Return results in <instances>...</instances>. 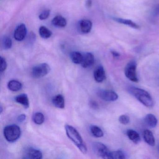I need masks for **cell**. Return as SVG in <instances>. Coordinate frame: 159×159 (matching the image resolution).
<instances>
[{
	"label": "cell",
	"instance_id": "5bb4252c",
	"mask_svg": "<svg viewBox=\"0 0 159 159\" xmlns=\"http://www.w3.org/2000/svg\"><path fill=\"white\" fill-rule=\"evenodd\" d=\"M144 122L145 124L150 128H154L156 127L158 123V120L153 114H148L144 118Z\"/></svg>",
	"mask_w": 159,
	"mask_h": 159
},
{
	"label": "cell",
	"instance_id": "8fae6325",
	"mask_svg": "<svg viewBox=\"0 0 159 159\" xmlns=\"http://www.w3.org/2000/svg\"><path fill=\"white\" fill-rule=\"evenodd\" d=\"M93 24L90 20L83 19L80 20L79 23V30L82 33L86 34L91 31Z\"/></svg>",
	"mask_w": 159,
	"mask_h": 159
},
{
	"label": "cell",
	"instance_id": "2e32d148",
	"mask_svg": "<svg viewBox=\"0 0 159 159\" xmlns=\"http://www.w3.org/2000/svg\"><path fill=\"white\" fill-rule=\"evenodd\" d=\"M55 107L60 109H64L65 107V101L64 96L61 94L55 96L52 100Z\"/></svg>",
	"mask_w": 159,
	"mask_h": 159
},
{
	"label": "cell",
	"instance_id": "3957f363",
	"mask_svg": "<svg viewBox=\"0 0 159 159\" xmlns=\"http://www.w3.org/2000/svg\"><path fill=\"white\" fill-rule=\"evenodd\" d=\"M5 138L8 142H14L20 138L21 131L19 126L16 125H7L3 131Z\"/></svg>",
	"mask_w": 159,
	"mask_h": 159
},
{
	"label": "cell",
	"instance_id": "4316f807",
	"mask_svg": "<svg viewBox=\"0 0 159 159\" xmlns=\"http://www.w3.org/2000/svg\"><path fill=\"white\" fill-rule=\"evenodd\" d=\"M119 120L121 124L125 125L129 123L130 122V118L127 115H122L119 117Z\"/></svg>",
	"mask_w": 159,
	"mask_h": 159
},
{
	"label": "cell",
	"instance_id": "d6986e66",
	"mask_svg": "<svg viewBox=\"0 0 159 159\" xmlns=\"http://www.w3.org/2000/svg\"><path fill=\"white\" fill-rule=\"evenodd\" d=\"M52 24L55 26L63 28L66 26L67 22L66 19L63 16H57L52 20Z\"/></svg>",
	"mask_w": 159,
	"mask_h": 159
},
{
	"label": "cell",
	"instance_id": "e0dca14e",
	"mask_svg": "<svg viewBox=\"0 0 159 159\" xmlns=\"http://www.w3.org/2000/svg\"><path fill=\"white\" fill-rule=\"evenodd\" d=\"M143 137L145 142L151 146H154L155 145V139L153 136V134L148 130H145L143 134Z\"/></svg>",
	"mask_w": 159,
	"mask_h": 159
},
{
	"label": "cell",
	"instance_id": "603a6c76",
	"mask_svg": "<svg viewBox=\"0 0 159 159\" xmlns=\"http://www.w3.org/2000/svg\"><path fill=\"white\" fill-rule=\"evenodd\" d=\"M39 35L43 39H48L52 36V32L46 27L42 26L39 30Z\"/></svg>",
	"mask_w": 159,
	"mask_h": 159
},
{
	"label": "cell",
	"instance_id": "836d02e7",
	"mask_svg": "<svg viewBox=\"0 0 159 159\" xmlns=\"http://www.w3.org/2000/svg\"><path fill=\"white\" fill-rule=\"evenodd\" d=\"M2 111H3V108H2V106H1V107H0V113L1 114Z\"/></svg>",
	"mask_w": 159,
	"mask_h": 159
},
{
	"label": "cell",
	"instance_id": "e575fe53",
	"mask_svg": "<svg viewBox=\"0 0 159 159\" xmlns=\"http://www.w3.org/2000/svg\"><path fill=\"white\" fill-rule=\"evenodd\" d=\"M157 12L159 14V5L158 6V8H157Z\"/></svg>",
	"mask_w": 159,
	"mask_h": 159
},
{
	"label": "cell",
	"instance_id": "7a4b0ae2",
	"mask_svg": "<svg viewBox=\"0 0 159 159\" xmlns=\"http://www.w3.org/2000/svg\"><path fill=\"white\" fill-rule=\"evenodd\" d=\"M128 92L146 107H152L154 105L151 96L145 90L137 87H131L128 89Z\"/></svg>",
	"mask_w": 159,
	"mask_h": 159
},
{
	"label": "cell",
	"instance_id": "ac0fdd59",
	"mask_svg": "<svg viewBox=\"0 0 159 159\" xmlns=\"http://www.w3.org/2000/svg\"><path fill=\"white\" fill-rule=\"evenodd\" d=\"M127 136L129 139L135 144H138L140 141V137L139 134L136 131L133 129H129L126 132Z\"/></svg>",
	"mask_w": 159,
	"mask_h": 159
},
{
	"label": "cell",
	"instance_id": "d6a6232c",
	"mask_svg": "<svg viewBox=\"0 0 159 159\" xmlns=\"http://www.w3.org/2000/svg\"><path fill=\"white\" fill-rule=\"evenodd\" d=\"M86 5L87 8H89V7H91V5H92V1H91V0H87L86 2Z\"/></svg>",
	"mask_w": 159,
	"mask_h": 159
},
{
	"label": "cell",
	"instance_id": "44dd1931",
	"mask_svg": "<svg viewBox=\"0 0 159 159\" xmlns=\"http://www.w3.org/2000/svg\"><path fill=\"white\" fill-rule=\"evenodd\" d=\"M70 57L71 61L74 64H81L83 54L79 52H73L70 54Z\"/></svg>",
	"mask_w": 159,
	"mask_h": 159
},
{
	"label": "cell",
	"instance_id": "9a60e30c",
	"mask_svg": "<svg viewBox=\"0 0 159 159\" xmlns=\"http://www.w3.org/2000/svg\"><path fill=\"white\" fill-rule=\"evenodd\" d=\"M16 102L21 104L25 108H28L30 106L29 100L27 95L26 94H21L15 98Z\"/></svg>",
	"mask_w": 159,
	"mask_h": 159
},
{
	"label": "cell",
	"instance_id": "52a82bcc",
	"mask_svg": "<svg viewBox=\"0 0 159 159\" xmlns=\"http://www.w3.org/2000/svg\"><path fill=\"white\" fill-rule=\"evenodd\" d=\"M98 96L99 98L108 102L115 101L118 99V95L111 90H99L97 91Z\"/></svg>",
	"mask_w": 159,
	"mask_h": 159
},
{
	"label": "cell",
	"instance_id": "7402d4cb",
	"mask_svg": "<svg viewBox=\"0 0 159 159\" xmlns=\"http://www.w3.org/2000/svg\"><path fill=\"white\" fill-rule=\"evenodd\" d=\"M125 158L126 155L125 153L120 150L110 151L109 155V159H123Z\"/></svg>",
	"mask_w": 159,
	"mask_h": 159
},
{
	"label": "cell",
	"instance_id": "d4e9b609",
	"mask_svg": "<svg viewBox=\"0 0 159 159\" xmlns=\"http://www.w3.org/2000/svg\"><path fill=\"white\" fill-rule=\"evenodd\" d=\"M44 116L41 112H36L33 115V120L35 123L37 125H41L44 122Z\"/></svg>",
	"mask_w": 159,
	"mask_h": 159
},
{
	"label": "cell",
	"instance_id": "4dcf8cb0",
	"mask_svg": "<svg viewBox=\"0 0 159 159\" xmlns=\"http://www.w3.org/2000/svg\"><path fill=\"white\" fill-rule=\"evenodd\" d=\"M90 105L91 107L93 108V109H97L98 107V103L96 101H93V100L90 101Z\"/></svg>",
	"mask_w": 159,
	"mask_h": 159
},
{
	"label": "cell",
	"instance_id": "7c38bea8",
	"mask_svg": "<svg viewBox=\"0 0 159 159\" xmlns=\"http://www.w3.org/2000/svg\"><path fill=\"white\" fill-rule=\"evenodd\" d=\"M95 80L98 83H101L106 80L105 70L102 66H99L95 70L93 74Z\"/></svg>",
	"mask_w": 159,
	"mask_h": 159
},
{
	"label": "cell",
	"instance_id": "6da1fadb",
	"mask_svg": "<svg viewBox=\"0 0 159 159\" xmlns=\"http://www.w3.org/2000/svg\"><path fill=\"white\" fill-rule=\"evenodd\" d=\"M65 130L68 137L73 142L82 153L85 154L87 152V148L79 132L74 127L66 125Z\"/></svg>",
	"mask_w": 159,
	"mask_h": 159
},
{
	"label": "cell",
	"instance_id": "f546056e",
	"mask_svg": "<svg viewBox=\"0 0 159 159\" xmlns=\"http://www.w3.org/2000/svg\"><path fill=\"white\" fill-rule=\"evenodd\" d=\"M26 116L25 114H20L17 118V121L20 123L23 122L26 120Z\"/></svg>",
	"mask_w": 159,
	"mask_h": 159
},
{
	"label": "cell",
	"instance_id": "83f0119b",
	"mask_svg": "<svg viewBox=\"0 0 159 159\" xmlns=\"http://www.w3.org/2000/svg\"><path fill=\"white\" fill-rule=\"evenodd\" d=\"M50 14V10H45L43 11L39 15V18L41 20H44L47 19Z\"/></svg>",
	"mask_w": 159,
	"mask_h": 159
},
{
	"label": "cell",
	"instance_id": "8992f818",
	"mask_svg": "<svg viewBox=\"0 0 159 159\" xmlns=\"http://www.w3.org/2000/svg\"><path fill=\"white\" fill-rule=\"evenodd\" d=\"M93 150L96 155L103 159H109L110 151L106 145L100 142H95L93 144Z\"/></svg>",
	"mask_w": 159,
	"mask_h": 159
},
{
	"label": "cell",
	"instance_id": "f1b7e54d",
	"mask_svg": "<svg viewBox=\"0 0 159 159\" xmlns=\"http://www.w3.org/2000/svg\"><path fill=\"white\" fill-rule=\"evenodd\" d=\"M1 72H4L7 67V64L6 60L4 57H1Z\"/></svg>",
	"mask_w": 159,
	"mask_h": 159
},
{
	"label": "cell",
	"instance_id": "ba28073f",
	"mask_svg": "<svg viewBox=\"0 0 159 159\" xmlns=\"http://www.w3.org/2000/svg\"><path fill=\"white\" fill-rule=\"evenodd\" d=\"M27 34V28L25 24H20L15 30L14 38L18 41H22L25 38Z\"/></svg>",
	"mask_w": 159,
	"mask_h": 159
},
{
	"label": "cell",
	"instance_id": "30bf717a",
	"mask_svg": "<svg viewBox=\"0 0 159 159\" xmlns=\"http://www.w3.org/2000/svg\"><path fill=\"white\" fill-rule=\"evenodd\" d=\"M94 63V57L93 54L90 52H87L84 54L82 66L84 68H87L92 66Z\"/></svg>",
	"mask_w": 159,
	"mask_h": 159
},
{
	"label": "cell",
	"instance_id": "5b68a950",
	"mask_svg": "<svg viewBox=\"0 0 159 159\" xmlns=\"http://www.w3.org/2000/svg\"><path fill=\"white\" fill-rule=\"evenodd\" d=\"M136 69L137 64L135 61L134 60L128 62L125 69V74L126 78L136 83L139 81Z\"/></svg>",
	"mask_w": 159,
	"mask_h": 159
},
{
	"label": "cell",
	"instance_id": "1f68e13d",
	"mask_svg": "<svg viewBox=\"0 0 159 159\" xmlns=\"http://www.w3.org/2000/svg\"><path fill=\"white\" fill-rule=\"evenodd\" d=\"M111 53L113 56V57H116V58H118L120 56V54L117 52H115V51H111Z\"/></svg>",
	"mask_w": 159,
	"mask_h": 159
},
{
	"label": "cell",
	"instance_id": "cb8c5ba5",
	"mask_svg": "<svg viewBox=\"0 0 159 159\" xmlns=\"http://www.w3.org/2000/svg\"><path fill=\"white\" fill-rule=\"evenodd\" d=\"M90 132L93 136L96 138H101L104 136L103 131L101 130V128L97 125H93L91 126Z\"/></svg>",
	"mask_w": 159,
	"mask_h": 159
},
{
	"label": "cell",
	"instance_id": "277c9868",
	"mask_svg": "<svg viewBox=\"0 0 159 159\" xmlns=\"http://www.w3.org/2000/svg\"><path fill=\"white\" fill-rule=\"evenodd\" d=\"M51 71V68L46 63H42L35 66L32 68L31 75L36 79L42 78L46 76Z\"/></svg>",
	"mask_w": 159,
	"mask_h": 159
},
{
	"label": "cell",
	"instance_id": "484cf974",
	"mask_svg": "<svg viewBox=\"0 0 159 159\" xmlns=\"http://www.w3.org/2000/svg\"><path fill=\"white\" fill-rule=\"evenodd\" d=\"M2 44L3 49L8 50L11 48L12 46V42L11 38L7 36H5L2 39Z\"/></svg>",
	"mask_w": 159,
	"mask_h": 159
},
{
	"label": "cell",
	"instance_id": "9c48e42d",
	"mask_svg": "<svg viewBox=\"0 0 159 159\" xmlns=\"http://www.w3.org/2000/svg\"><path fill=\"white\" fill-rule=\"evenodd\" d=\"M25 156L26 159H40L43 158V154L39 149L30 148L25 152Z\"/></svg>",
	"mask_w": 159,
	"mask_h": 159
},
{
	"label": "cell",
	"instance_id": "4fadbf2b",
	"mask_svg": "<svg viewBox=\"0 0 159 159\" xmlns=\"http://www.w3.org/2000/svg\"><path fill=\"white\" fill-rule=\"evenodd\" d=\"M113 20L115 22L119 23V24H123L124 25L128 26L132 28L135 29H139L140 28L138 25L133 22V21L129 19H124V18H119V17H113Z\"/></svg>",
	"mask_w": 159,
	"mask_h": 159
},
{
	"label": "cell",
	"instance_id": "ffe728a7",
	"mask_svg": "<svg viewBox=\"0 0 159 159\" xmlns=\"http://www.w3.org/2000/svg\"><path fill=\"white\" fill-rule=\"evenodd\" d=\"M8 87L11 91L17 92L22 89V84L21 82L16 80H12L8 83Z\"/></svg>",
	"mask_w": 159,
	"mask_h": 159
}]
</instances>
